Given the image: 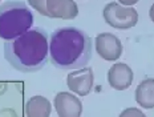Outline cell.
<instances>
[{"label": "cell", "mask_w": 154, "mask_h": 117, "mask_svg": "<svg viewBox=\"0 0 154 117\" xmlns=\"http://www.w3.org/2000/svg\"><path fill=\"white\" fill-rule=\"evenodd\" d=\"M54 108L59 117H80L82 113V104L80 99L72 93L60 92L54 97Z\"/></svg>", "instance_id": "7"}, {"label": "cell", "mask_w": 154, "mask_h": 117, "mask_svg": "<svg viewBox=\"0 0 154 117\" xmlns=\"http://www.w3.org/2000/svg\"><path fill=\"white\" fill-rule=\"evenodd\" d=\"M121 5H134L136 3H138L140 0H118Z\"/></svg>", "instance_id": "14"}, {"label": "cell", "mask_w": 154, "mask_h": 117, "mask_svg": "<svg viewBox=\"0 0 154 117\" xmlns=\"http://www.w3.org/2000/svg\"><path fill=\"white\" fill-rule=\"evenodd\" d=\"M47 2L48 0H28V4H29L32 8L36 9L40 15L51 17L49 12H48V9H47Z\"/></svg>", "instance_id": "12"}, {"label": "cell", "mask_w": 154, "mask_h": 117, "mask_svg": "<svg viewBox=\"0 0 154 117\" xmlns=\"http://www.w3.org/2000/svg\"><path fill=\"white\" fill-rule=\"evenodd\" d=\"M51 103L47 97L33 96L25 104V115L27 117H49L51 116Z\"/></svg>", "instance_id": "11"}, {"label": "cell", "mask_w": 154, "mask_h": 117, "mask_svg": "<svg viewBox=\"0 0 154 117\" xmlns=\"http://www.w3.org/2000/svg\"><path fill=\"white\" fill-rule=\"evenodd\" d=\"M47 9L51 17L73 20L79 15V7L73 0H48Z\"/></svg>", "instance_id": "9"}, {"label": "cell", "mask_w": 154, "mask_h": 117, "mask_svg": "<svg viewBox=\"0 0 154 117\" xmlns=\"http://www.w3.org/2000/svg\"><path fill=\"white\" fill-rule=\"evenodd\" d=\"M92 39L76 27L57 28L49 36L51 63L61 71H76L91 61Z\"/></svg>", "instance_id": "1"}, {"label": "cell", "mask_w": 154, "mask_h": 117, "mask_svg": "<svg viewBox=\"0 0 154 117\" xmlns=\"http://www.w3.org/2000/svg\"><path fill=\"white\" fill-rule=\"evenodd\" d=\"M49 36L40 27L31 28L25 33L5 41L4 56L16 71L33 73L40 71L48 61Z\"/></svg>", "instance_id": "2"}, {"label": "cell", "mask_w": 154, "mask_h": 117, "mask_svg": "<svg viewBox=\"0 0 154 117\" xmlns=\"http://www.w3.org/2000/svg\"><path fill=\"white\" fill-rule=\"evenodd\" d=\"M108 83L116 90L128 89L133 83V71L128 64H114L108 71Z\"/></svg>", "instance_id": "8"}, {"label": "cell", "mask_w": 154, "mask_h": 117, "mask_svg": "<svg viewBox=\"0 0 154 117\" xmlns=\"http://www.w3.org/2000/svg\"><path fill=\"white\" fill-rule=\"evenodd\" d=\"M32 11L23 2H7L0 5V39L8 41L29 31Z\"/></svg>", "instance_id": "3"}, {"label": "cell", "mask_w": 154, "mask_h": 117, "mask_svg": "<svg viewBox=\"0 0 154 117\" xmlns=\"http://www.w3.org/2000/svg\"><path fill=\"white\" fill-rule=\"evenodd\" d=\"M93 69L92 68H81L72 71L66 77V85L69 90L79 96H88L93 88Z\"/></svg>", "instance_id": "6"}, {"label": "cell", "mask_w": 154, "mask_h": 117, "mask_svg": "<svg viewBox=\"0 0 154 117\" xmlns=\"http://www.w3.org/2000/svg\"><path fill=\"white\" fill-rule=\"evenodd\" d=\"M118 117H146L145 113L141 112V109L138 108H126L120 113Z\"/></svg>", "instance_id": "13"}, {"label": "cell", "mask_w": 154, "mask_h": 117, "mask_svg": "<svg viewBox=\"0 0 154 117\" xmlns=\"http://www.w3.org/2000/svg\"><path fill=\"white\" fill-rule=\"evenodd\" d=\"M96 51L106 61H114L122 55V44L116 35L104 32L96 37Z\"/></svg>", "instance_id": "5"}, {"label": "cell", "mask_w": 154, "mask_h": 117, "mask_svg": "<svg viewBox=\"0 0 154 117\" xmlns=\"http://www.w3.org/2000/svg\"><path fill=\"white\" fill-rule=\"evenodd\" d=\"M136 101L145 109L154 108V79H145L137 85Z\"/></svg>", "instance_id": "10"}, {"label": "cell", "mask_w": 154, "mask_h": 117, "mask_svg": "<svg viewBox=\"0 0 154 117\" xmlns=\"http://www.w3.org/2000/svg\"><path fill=\"white\" fill-rule=\"evenodd\" d=\"M149 16H150V19H152V21L154 23V4L150 7V11H149Z\"/></svg>", "instance_id": "15"}, {"label": "cell", "mask_w": 154, "mask_h": 117, "mask_svg": "<svg viewBox=\"0 0 154 117\" xmlns=\"http://www.w3.org/2000/svg\"><path fill=\"white\" fill-rule=\"evenodd\" d=\"M105 21L116 29H130L138 21V12L133 7H124L112 2L102 11Z\"/></svg>", "instance_id": "4"}]
</instances>
